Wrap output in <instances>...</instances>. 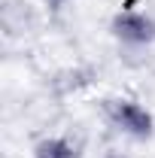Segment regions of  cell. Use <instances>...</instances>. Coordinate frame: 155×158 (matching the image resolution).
Instances as JSON below:
<instances>
[{"label":"cell","mask_w":155,"mask_h":158,"mask_svg":"<svg viewBox=\"0 0 155 158\" xmlns=\"http://www.w3.org/2000/svg\"><path fill=\"white\" fill-rule=\"evenodd\" d=\"M103 118L116 128L119 134L137 140H152L155 134V116L134 98H110L103 100Z\"/></svg>","instance_id":"obj_1"},{"label":"cell","mask_w":155,"mask_h":158,"mask_svg":"<svg viewBox=\"0 0 155 158\" xmlns=\"http://www.w3.org/2000/svg\"><path fill=\"white\" fill-rule=\"evenodd\" d=\"M103 158H131V155H125V152H107Z\"/></svg>","instance_id":"obj_5"},{"label":"cell","mask_w":155,"mask_h":158,"mask_svg":"<svg viewBox=\"0 0 155 158\" xmlns=\"http://www.w3.org/2000/svg\"><path fill=\"white\" fill-rule=\"evenodd\" d=\"M34 158H79V149L67 137H43L34 146Z\"/></svg>","instance_id":"obj_3"},{"label":"cell","mask_w":155,"mask_h":158,"mask_svg":"<svg viewBox=\"0 0 155 158\" xmlns=\"http://www.w3.org/2000/svg\"><path fill=\"white\" fill-rule=\"evenodd\" d=\"M43 3H46V6H49V9H61V6H64V3H67V0H43Z\"/></svg>","instance_id":"obj_4"},{"label":"cell","mask_w":155,"mask_h":158,"mask_svg":"<svg viewBox=\"0 0 155 158\" xmlns=\"http://www.w3.org/2000/svg\"><path fill=\"white\" fill-rule=\"evenodd\" d=\"M110 34L122 43V46H152L155 43V15L149 9H140V6H122L116 15L110 19Z\"/></svg>","instance_id":"obj_2"}]
</instances>
